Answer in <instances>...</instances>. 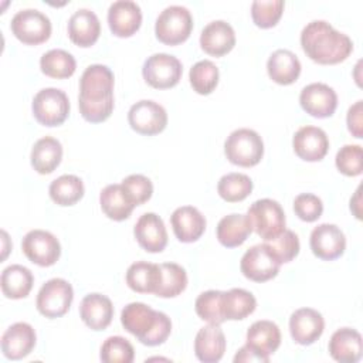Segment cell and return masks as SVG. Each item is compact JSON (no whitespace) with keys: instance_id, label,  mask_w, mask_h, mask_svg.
I'll return each instance as SVG.
<instances>
[{"instance_id":"obj_1","label":"cell","mask_w":363,"mask_h":363,"mask_svg":"<svg viewBox=\"0 0 363 363\" xmlns=\"http://www.w3.org/2000/svg\"><path fill=\"white\" fill-rule=\"evenodd\" d=\"M301 45L312 61L323 65L339 64L353 51L349 35L335 30L325 20H312L302 28Z\"/></svg>"},{"instance_id":"obj_2","label":"cell","mask_w":363,"mask_h":363,"mask_svg":"<svg viewBox=\"0 0 363 363\" xmlns=\"http://www.w3.org/2000/svg\"><path fill=\"white\" fill-rule=\"evenodd\" d=\"M121 323L146 346L164 343L172 332L170 318L142 302L128 303L121 312Z\"/></svg>"},{"instance_id":"obj_3","label":"cell","mask_w":363,"mask_h":363,"mask_svg":"<svg viewBox=\"0 0 363 363\" xmlns=\"http://www.w3.org/2000/svg\"><path fill=\"white\" fill-rule=\"evenodd\" d=\"M224 153L233 164L251 167L261 162L264 156V142L255 130L240 128L227 136L224 142Z\"/></svg>"},{"instance_id":"obj_4","label":"cell","mask_w":363,"mask_h":363,"mask_svg":"<svg viewBox=\"0 0 363 363\" xmlns=\"http://www.w3.org/2000/svg\"><path fill=\"white\" fill-rule=\"evenodd\" d=\"M193 30V17L187 7L172 4L160 11L155 23V33L159 41L167 45L184 43Z\"/></svg>"},{"instance_id":"obj_5","label":"cell","mask_w":363,"mask_h":363,"mask_svg":"<svg viewBox=\"0 0 363 363\" xmlns=\"http://www.w3.org/2000/svg\"><path fill=\"white\" fill-rule=\"evenodd\" d=\"M247 217L252 231L265 241L279 235L285 230L286 220L284 208L272 199H259L254 201L247 211Z\"/></svg>"},{"instance_id":"obj_6","label":"cell","mask_w":363,"mask_h":363,"mask_svg":"<svg viewBox=\"0 0 363 363\" xmlns=\"http://www.w3.org/2000/svg\"><path fill=\"white\" fill-rule=\"evenodd\" d=\"M31 109L38 123L58 126L69 115V99L62 89L44 88L34 95Z\"/></svg>"},{"instance_id":"obj_7","label":"cell","mask_w":363,"mask_h":363,"mask_svg":"<svg viewBox=\"0 0 363 363\" xmlns=\"http://www.w3.org/2000/svg\"><path fill=\"white\" fill-rule=\"evenodd\" d=\"M72 285L62 278L48 279L38 291L35 305L38 312L50 319L65 315L72 303Z\"/></svg>"},{"instance_id":"obj_8","label":"cell","mask_w":363,"mask_h":363,"mask_svg":"<svg viewBox=\"0 0 363 363\" xmlns=\"http://www.w3.org/2000/svg\"><path fill=\"white\" fill-rule=\"evenodd\" d=\"M11 33L24 44L37 45L47 41L51 35V21L48 16L37 9L17 11L10 23Z\"/></svg>"},{"instance_id":"obj_9","label":"cell","mask_w":363,"mask_h":363,"mask_svg":"<svg viewBox=\"0 0 363 363\" xmlns=\"http://www.w3.org/2000/svg\"><path fill=\"white\" fill-rule=\"evenodd\" d=\"M183 67L179 58L166 52H156L146 58L142 67L143 79L156 89H167L179 84Z\"/></svg>"},{"instance_id":"obj_10","label":"cell","mask_w":363,"mask_h":363,"mask_svg":"<svg viewBox=\"0 0 363 363\" xmlns=\"http://www.w3.org/2000/svg\"><path fill=\"white\" fill-rule=\"evenodd\" d=\"M279 261L274 257L265 242L248 248L240 261L242 275L255 282L272 279L279 272Z\"/></svg>"},{"instance_id":"obj_11","label":"cell","mask_w":363,"mask_h":363,"mask_svg":"<svg viewBox=\"0 0 363 363\" xmlns=\"http://www.w3.org/2000/svg\"><path fill=\"white\" fill-rule=\"evenodd\" d=\"M128 122L138 133L152 136L164 130L167 125V112L160 104L152 99H142L130 106Z\"/></svg>"},{"instance_id":"obj_12","label":"cell","mask_w":363,"mask_h":363,"mask_svg":"<svg viewBox=\"0 0 363 363\" xmlns=\"http://www.w3.org/2000/svg\"><path fill=\"white\" fill-rule=\"evenodd\" d=\"M24 255L40 267L54 265L61 255L60 241L54 234L45 230L28 231L21 242Z\"/></svg>"},{"instance_id":"obj_13","label":"cell","mask_w":363,"mask_h":363,"mask_svg":"<svg viewBox=\"0 0 363 363\" xmlns=\"http://www.w3.org/2000/svg\"><path fill=\"white\" fill-rule=\"evenodd\" d=\"M113 72L102 64L85 68L79 79V96L88 101H104L113 96Z\"/></svg>"},{"instance_id":"obj_14","label":"cell","mask_w":363,"mask_h":363,"mask_svg":"<svg viewBox=\"0 0 363 363\" xmlns=\"http://www.w3.org/2000/svg\"><path fill=\"white\" fill-rule=\"evenodd\" d=\"M309 244L312 252L318 258L333 261L343 255L346 250V237L337 225L323 223L312 230Z\"/></svg>"},{"instance_id":"obj_15","label":"cell","mask_w":363,"mask_h":363,"mask_svg":"<svg viewBox=\"0 0 363 363\" xmlns=\"http://www.w3.org/2000/svg\"><path fill=\"white\" fill-rule=\"evenodd\" d=\"M302 109L315 118L332 116L337 106L335 89L323 82H312L302 88L299 94Z\"/></svg>"},{"instance_id":"obj_16","label":"cell","mask_w":363,"mask_h":363,"mask_svg":"<svg viewBox=\"0 0 363 363\" xmlns=\"http://www.w3.org/2000/svg\"><path fill=\"white\" fill-rule=\"evenodd\" d=\"M292 146L296 156L302 160L319 162L329 150V139L323 129L306 125L295 132Z\"/></svg>"},{"instance_id":"obj_17","label":"cell","mask_w":363,"mask_h":363,"mask_svg":"<svg viewBox=\"0 0 363 363\" xmlns=\"http://www.w3.org/2000/svg\"><path fill=\"white\" fill-rule=\"evenodd\" d=\"M325 320L320 312L312 308H299L289 318L291 337L303 346L315 343L323 333Z\"/></svg>"},{"instance_id":"obj_18","label":"cell","mask_w":363,"mask_h":363,"mask_svg":"<svg viewBox=\"0 0 363 363\" xmlns=\"http://www.w3.org/2000/svg\"><path fill=\"white\" fill-rule=\"evenodd\" d=\"M142 24V10L132 0L113 1L108 9V26L116 37L133 35Z\"/></svg>"},{"instance_id":"obj_19","label":"cell","mask_w":363,"mask_h":363,"mask_svg":"<svg viewBox=\"0 0 363 363\" xmlns=\"http://www.w3.org/2000/svg\"><path fill=\"white\" fill-rule=\"evenodd\" d=\"M35 330L30 323L17 322L6 329L1 336V352L10 360H20L31 353L35 346Z\"/></svg>"},{"instance_id":"obj_20","label":"cell","mask_w":363,"mask_h":363,"mask_svg":"<svg viewBox=\"0 0 363 363\" xmlns=\"http://www.w3.org/2000/svg\"><path fill=\"white\" fill-rule=\"evenodd\" d=\"M139 245L147 252H160L167 245V231L163 220L155 213L142 214L133 228Z\"/></svg>"},{"instance_id":"obj_21","label":"cell","mask_w":363,"mask_h":363,"mask_svg":"<svg viewBox=\"0 0 363 363\" xmlns=\"http://www.w3.org/2000/svg\"><path fill=\"white\" fill-rule=\"evenodd\" d=\"M200 45L208 55H225L235 45L234 28L224 20H214L201 30Z\"/></svg>"},{"instance_id":"obj_22","label":"cell","mask_w":363,"mask_h":363,"mask_svg":"<svg viewBox=\"0 0 363 363\" xmlns=\"http://www.w3.org/2000/svg\"><path fill=\"white\" fill-rule=\"evenodd\" d=\"M79 316L92 330L106 329L113 318V305L106 295L92 292L82 298Z\"/></svg>"},{"instance_id":"obj_23","label":"cell","mask_w":363,"mask_h":363,"mask_svg":"<svg viewBox=\"0 0 363 363\" xmlns=\"http://www.w3.org/2000/svg\"><path fill=\"white\" fill-rule=\"evenodd\" d=\"M170 223L176 238L182 242L197 241L206 230L204 216L193 206L177 207L170 216Z\"/></svg>"},{"instance_id":"obj_24","label":"cell","mask_w":363,"mask_h":363,"mask_svg":"<svg viewBox=\"0 0 363 363\" xmlns=\"http://www.w3.org/2000/svg\"><path fill=\"white\" fill-rule=\"evenodd\" d=\"M69 40L79 47H91L101 34L98 16L89 9H78L68 20L67 26Z\"/></svg>"},{"instance_id":"obj_25","label":"cell","mask_w":363,"mask_h":363,"mask_svg":"<svg viewBox=\"0 0 363 363\" xmlns=\"http://www.w3.org/2000/svg\"><path fill=\"white\" fill-rule=\"evenodd\" d=\"M225 336L220 325L208 323L201 328L194 339L196 357L203 363H217L225 352Z\"/></svg>"},{"instance_id":"obj_26","label":"cell","mask_w":363,"mask_h":363,"mask_svg":"<svg viewBox=\"0 0 363 363\" xmlns=\"http://www.w3.org/2000/svg\"><path fill=\"white\" fill-rule=\"evenodd\" d=\"M328 349L336 362L356 363L363 352L362 335L356 329L340 328L332 335Z\"/></svg>"},{"instance_id":"obj_27","label":"cell","mask_w":363,"mask_h":363,"mask_svg":"<svg viewBox=\"0 0 363 363\" xmlns=\"http://www.w3.org/2000/svg\"><path fill=\"white\" fill-rule=\"evenodd\" d=\"M267 71L274 82L279 85H291L301 74V61L292 51L279 48L269 55Z\"/></svg>"},{"instance_id":"obj_28","label":"cell","mask_w":363,"mask_h":363,"mask_svg":"<svg viewBox=\"0 0 363 363\" xmlns=\"http://www.w3.org/2000/svg\"><path fill=\"white\" fill-rule=\"evenodd\" d=\"M62 159V146L60 140L52 136H44L38 139L30 155L31 166L40 174L52 173Z\"/></svg>"},{"instance_id":"obj_29","label":"cell","mask_w":363,"mask_h":363,"mask_svg":"<svg viewBox=\"0 0 363 363\" xmlns=\"http://www.w3.org/2000/svg\"><path fill=\"white\" fill-rule=\"evenodd\" d=\"M251 231H252V227L250 224L247 214L233 213V214L224 216L218 221L216 234L221 245L227 248H234L244 244V241L248 238Z\"/></svg>"},{"instance_id":"obj_30","label":"cell","mask_w":363,"mask_h":363,"mask_svg":"<svg viewBox=\"0 0 363 363\" xmlns=\"http://www.w3.org/2000/svg\"><path fill=\"white\" fill-rule=\"evenodd\" d=\"M99 204L105 216L113 221L126 220L135 208L122 184H108L104 187L99 194Z\"/></svg>"},{"instance_id":"obj_31","label":"cell","mask_w":363,"mask_h":363,"mask_svg":"<svg viewBox=\"0 0 363 363\" xmlns=\"http://www.w3.org/2000/svg\"><path fill=\"white\" fill-rule=\"evenodd\" d=\"M34 284V277L31 271L20 264L9 265L3 269L0 285L1 292L6 298L21 299L26 298Z\"/></svg>"},{"instance_id":"obj_32","label":"cell","mask_w":363,"mask_h":363,"mask_svg":"<svg viewBox=\"0 0 363 363\" xmlns=\"http://www.w3.org/2000/svg\"><path fill=\"white\" fill-rule=\"evenodd\" d=\"M245 345L269 356L281 345V330L272 320H257L247 330Z\"/></svg>"},{"instance_id":"obj_33","label":"cell","mask_w":363,"mask_h":363,"mask_svg":"<svg viewBox=\"0 0 363 363\" xmlns=\"http://www.w3.org/2000/svg\"><path fill=\"white\" fill-rule=\"evenodd\" d=\"M160 282V267L146 261L133 262L126 271L128 286L139 294H155Z\"/></svg>"},{"instance_id":"obj_34","label":"cell","mask_w":363,"mask_h":363,"mask_svg":"<svg viewBox=\"0 0 363 363\" xmlns=\"http://www.w3.org/2000/svg\"><path fill=\"white\" fill-rule=\"evenodd\" d=\"M255 296L242 288H233L223 292V313L225 320H240L255 311Z\"/></svg>"},{"instance_id":"obj_35","label":"cell","mask_w":363,"mask_h":363,"mask_svg":"<svg viewBox=\"0 0 363 363\" xmlns=\"http://www.w3.org/2000/svg\"><path fill=\"white\" fill-rule=\"evenodd\" d=\"M51 200L58 206H74L85 193L82 180L75 174H62L51 182L48 187Z\"/></svg>"},{"instance_id":"obj_36","label":"cell","mask_w":363,"mask_h":363,"mask_svg":"<svg viewBox=\"0 0 363 363\" xmlns=\"http://www.w3.org/2000/svg\"><path fill=\"white\" fill-rule=\"evenodd\" d=\"M40 68L43 74L50 78L64 79L69 78L75 72L77 61L71 52L61 48H54L41 55Z\"/></svg>"},{"instance_id":"obj_37","label":"cell","mask_w":363,"mask_h":363,"mask_svg":"<svg viewBox=\"0 0 363 363\" xmlns=\"http://www.w3.org/2000/svg\"><path fill=\"white\" fill-rule=\"evenodd\" d=\"M160 267V282L155 292L160 298H174L187 286V274L183 267L176 262H163Z\"/></svg>"},{"instance_id":"obj_38","label":"cell","mask_w":363,"mask_h":363,"mask_svg":"<svg viewBox=\"0 0 363 363\" xmlns=\"http://www.w3.org/2000/svg\"><path fill=\"white\" fill-rule=\"evenodd\" d=\"M217 191L228 203L242 201L252 191V180L244 173H227L218 180Z\"/></svg>"},{"instance_id":"obj_39","label":"cell","mask_w":363,"mask_h":363,"mask_svg":"<svg viewBox=\"0 0 363 363\" xmlns=\"http://www.w3.org/2000/svg\"><path fill=\"white\" fill-rule=\"evenodd\" d=\"M218 68L210 60L197 61L189 72L191 88L200 95L211 94L218 84Z\"/></svg>"},{"instance_id":"obj_40","label":"cell","mask_w":363,"mask_h":363,"mask_svg":"<svg viewBox=\"0 0 363 363\" xmlns=\"http://www.w3.org/2000/svg\"><path fill=\"white\" fill-rule=\"evenodd\" d=\"M223 292L210 289L197 296L194 308L200 319L213 325H221L225 320L223 313Z\"/></svg>"},{"instance_id":"obj_41","label":"cell","mask_w":363,"mask_h":363,"mask_svg":"<svg viewBox=\"0 0 363 363\" xmlns=\"http://www.w3.org/2000/svg\"><path fill=\"white\" fill-rule=\"evenodd\" d=\"M99 357L105 363H132L135 349L132 343L122 336H109L101 346Z\"/></svg>"},{"instance_id":"obj_42","label":"cell","mask_w":363,"mask_h":363,"mask_svg":"<svg viewBox=\"0 0 363 363\" xmlns=\"http://www.w3.org/2000/svg\"><path fill=\"white\" fill-rule=\"evenodd\" d=\"M269 251L279 261V264L292 261L299 252V238L292 230H284L279 235L265 241Z\"/></svg>"},{"instance_id":"obj_43","label":"cell","mask_w":363,"mask_h":363,"mask_svg":"<svg viewBox=\"0 0 363 363\" xmlns=\"http://www.w3.org/2000/svg\"><path fill=\"white\" fill-rule=\"evenodd\" d=\"M285 3L282 0H255L251 4L252 21L261 28L274 27L284 11Z\"/></svg>"},{"instance_id":"obj_44","label":"cell","mask_w":363,"mask_h":363,"mask_svg":"<svg viewBox=\"0 0 363 363\" xmlns=\"http://www.w3.org/2000/svg\"><path fill=\"white\" fill-rule=\"evenodd\" d=\"M336 167L345 176H359L363 170V150L360 145H345L335 157Z\"/></svg>"},{"instance_id":"obj_45","label":"cell","mask_w":363,"mask_h":363,"mask_svg":"<svg viewBox=\"0 0 363 363\" xmlns=\"http://www.w3.org/2000/svg\"><path fill=\"white\" fill-rule=\"evenodd\" d=\"M121 184L135 206L143 204L152 197L153 184L150 179L143 174H129Z\"/></svg>"},{"instance_id":"obj_46","label":"cell","mask_w":363,"mask_h":363,"mask_svg":"<svg viewBox=\"0 0 363 363\" xmlns=\"http://www.w3.org/2000/svg\"><path fill=\"white\" fill-rule=\"evenodd\" d=\"M78 106L81 116L91 122V123H99L106 121L115 106L113 96L104 99V101H88L84 98H78Z\"/></svg>"},{"instance_id":"obj_47","label":"cell","mask_w":363,"mask_h":363,"mask_svg":"<svg viewBox=\"0 0 363 363\" xmlns=\"http://www.w3.org/2000/svg\"><path fill=\"white\" fill-rule=\"evenodd\" d=\"M294 211L302 221L312 223L322 216L323 203L312 193H301L294 200Z\"/></svg>"},{"instance_id":"obj_48","label":"cell","mask_w":363,"mask_h":363,"mask_svg":"<svg viewBox=\"0 0 363 363\" xmlns=\"http://www.w3.org/2000/svg\"><path fill=\"white\" fill-rule=\"evenodd\" d=\"M363 102L357 101L354 102L346 115V122H347V129L354 138H363Z\"/></svg>"},{"instance_id":"obj_49","label":"cell","mask_w":363,"mask_h":363,"mask_svg":"<svg viewBox=\"0 0 363 363\" xmlns=\"http://www.w3.org/2000/svg\"><path fill=\"white\" fill-rule=\"evenodd\" d=\"M234 362H255V363H268L269 362V356H265L262 353H259L258 350H255L254 347L244 345L241 349H238V352L234 356Z\"/></svg>"},{"instance_id":"obj_50","label":"cell","mask_w":363,"mask_h":363,"mask_svg":"<svg viewBox=\"0 0 363 363\" xmlns=\"http://www.w3.org/2000/svg\"><path fill=\"white\" fill-rule=\"evenodd\" d=\"M360 203V187H357V190H356V194L353 196V199L350 200V210L354 213V216H356V218H362V216H360V208H359V204Z\"/></svg>"},{"instance_id":"obj_51","label":"cell","mask_w":363,"mask_h":363,"mask_svg":"<svg viewBox=\"0 0 363 363\" xmlns=\"http://www.w3.org/2000/svg\"><path fill=\"white\" fill-rule=\"evenodd\" d=\"M1 234H3V240H4V248H3V257H1V258L4 259V258H6V255H7V251H9V250H7V245H6V241H7V233H6V231H1Z\"/></svg>"}]
</instances>
